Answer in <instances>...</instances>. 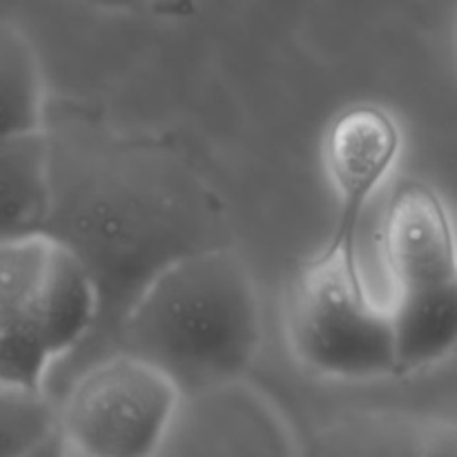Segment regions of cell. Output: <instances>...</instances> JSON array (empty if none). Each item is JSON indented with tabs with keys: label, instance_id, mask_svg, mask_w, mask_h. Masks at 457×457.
I'll return each mask as SVG.
<instances>
[{
	"label": "cell",
	"instance_id": "cell-1",
	"mask_svg": "<svg viewBox=\"0 0 457 457\" xmlns=\"http://www.w3.org/2000/svg\"><path fill=\"white\" fill-rule=\"evenodd\" d=\"M52 201L43 235L65 245L96 293V324L58 366L70 382L119 348L129 308L170 263L230 244L221 196L170 138L112 128L79 105L45 123Z\"/></svg>",
	"mask_w": 457,
	"mask_h": 457
},
{
	"label": "cell",
	"instance_id": "cell-2",
	"mask_svg": "<svg viewBox=\"0 0 457 457\" xmlns=\"http://www.w3.org/2000/svg\"><path fill=\"white\" fill-rule=\"evenodd\" d=\"M262 303L230 244L161 270L129 308L119 348L168 375L183 397L239 379L262 346Z\"/></svg>",
	"mask_w": 457,
	"mask_h": 457
},
{
	"label": "cell",
	"instance_id": "cell-3",
	"mask_svg": "<svg viewBox=\"0 0 457 457\" xmlns=\"http://www.w3.org/2000/svg\"><path fill=\"white\" fill-rule=\"evenodd\" d=\"M96 293L74 254L47 235L0 244V382L47 391L89 337Z\"/></svg>",
	"mask_w": 457,
	"mask_h": 457
},
{
	"label": "cell",
	"instance_id": "cell-4",
	"mask_svg": "<svg viewBox=\"0 0 457 457\" xmlns=\"http://www.w3.org/2000/svg\"><path fill=\"white\" fill-rule=\"evenodd\" d=\"M284 321L293 355L320 378H397L391 306L370 290L360 245L326 239L295 275Z\"/></svg>",
	"mask_w": 457,
	"mask_h": 457
},
{
	"label": "cell",
	"instance_id": "cell-5",
	"mask_svg": "<svg viewBox=\"0 0 457 457\" xmlns=\"http://www.w3.org/2000/svg\"><path fill=\"white\" fill-rule=\"evenodd\" d=\"M183 393L128 351H114L67 382L58 431L79 457H154L168 440Z\"/></svg>",
	"mask_w": 457,
	"mask_h": 457
},
{
	"label": "cell",
	"instance_id": "cell-6",
	"mask_svg": "<svg viewBox=\"0 0 457 457\" xmlns=\"http://www.w3.org/2000/svg\"><path fill=\"white\" fill-rule=\"evenodd\" d=\"M402 145L400 123L378 103L348 105L330 120L321 141V163L335 201L326 239L360 245L366 214L391 179Z\"/></svg>",
	"mask_w": 457,
	"mask_h": 457
},
{
	"label": "cell",
	"instance_id": "cell-7",
	"mask_svg": "<svg viewBox=\"0 0 457 457\" xmlns=\"http://www.w3.org/2000/svg\"><path fill=\"white\" fill-rule=\"evenodd\" d=\"M382 253L391 295L457 277L453 221L442 196L427 183L406 181L393 190L382 221Z\"/></svg>",
	"mask_w": 457,
	"mask_h": 457
},
{
	"label": "cell",
	"instance_id": "cell-8",
	"mask_svg": "<svg viewBox=\"0 0 457 457\" xmlns=\"http://www.w3.org/2000/svg\"><path fill=\"white\" fill-rule=\"evenodd\" d=\"M397 378L440 364L457 351V277L388 297Z\"/></svg>",
	"mask_w": 457,
	"mask_h": 457
},
{
	"label": "cell",
	"instance_id": "cell-9",
	"mask_svg": "<svg viewBox=\"0 0 457 457\" xmlns=\"http://www.w3.org/2000/svg\"><path fill=\"white\" fill-rule=\"evenodd\" d=\"M52 183L45 129L0 141V244L43 235Z\"/></svg>",
	"mask_w": 457,
	"mask_h": 457
},
{
	"label": "cell",
	"instance_id": "cell-10",
	"mask_svg": "<svg viewBox=\"0 0 457 457\" xmlns=\"http://www.w3.org/2000/svg\"><path fill=\"white\" fill-rule=\"evenodd\" d=\"M47 110L34 43L16 22L0 21V141L43 132Z\"/></svg>",
	"mask_w": 457,
	"mask_h": 457
},
{
	"label": "cell",
	"instance_id": "cell-11",
	"mask_svg": "<svg viewBox=\"0 0 457 457\" xmlns=\"http://www.w3.org/2000/svg\"><path fill=\"white\" fill-rule=\"evenodd\" d=\"M58 428L49 391L0 382V457H25Z\"/></svg>",
	"mask_w": 457,
	"mask_h": 457
},
{
	"label": "cell",
	"instance_id": "cell-12",
	"mask_svg": "<svg viewBox=\"0 0 457 457\" xmlns=\"http://www.w3.org/2000/svg\"><path fill=\"white\" fill-rule=\"evenodd\" d=\"M422 457H457V422L424 424Z\"/></svg>",
	"mask_w": 457,
	"mask_h": 457
},
{
	"label": "cell",
	"instance_id": "cell-13",
	"mask_svg": "<svg viewBox=\"0 0 457 457\" xmlns=\"http://www.w3.org/2000/svg\"><path fill=\"white\" fill-rule=\"evenodd\" d=\"M25 457H71V449L67 446L62 433L56 428L52 436L45 437V440L40 442V445H36Z\"/></svg>",
	"mask_w": 457,
	"mask_h": 457
},
{
	"label": "cell",
	"instance_id": "cell-14",
	"mask_svg": "<svg viewBox=\"0 0 457 457\" xmlns=\"http://www.w3.org/2000/svg\"><path fill=\"white\" fill-rule=\"evenodd\" d=\"M96 7L107 9V12H137V9L152 7L161 0H89Z\"/></svg>",
	"mask_w": 457,
	"mask_h": 457
},
{
	"label": "cell",
	"instance_id": "cell-15",
	"mask_svg": "<svg viewBox=\"0 0 457 457\" xmlns=\"http://www.w3.org/2000/svg\"><path fill=\"white\" fill-rule=\"evenodd\" d=\"M455 52H457V27H455Z\"/></svg>",
	"mask_w": 457,
	"mask_h": 457
}]
</instances>
